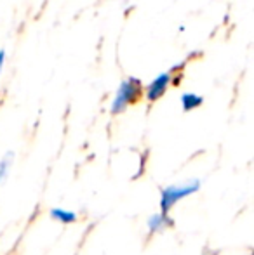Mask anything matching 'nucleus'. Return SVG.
<instances>
[{"mask_svg": "<svg viewBox=\"0 0 254 255\" xmlns=\"http://www.w3.org/2000/svg\"><path fill=\"white\" fill-rule=\"evenodd\" d=\"M143 92H145V87H143V82L139 78L136 77L124 78L115 92V98H113L112 106H110V113L112 115L124 113L129 106L136 104L143 98Z\"/></svg>", "mask_w": 254, "mask_h": 255, "instance_id": "1", "label": "nucleus"}, {"mask_svg": "<svg viewBox=\"0 0 254 255\" xmlns=\"http://www.w3.org/2000/svg\"><path fill=\"white\" fill-rule=\"evenodd\" d=\"M200 184L202 182L199 179H192L190 182L187 184H181V186H167L160 191V212L167 214L171 208L174 207L180 200L187 198V196L193 195L200 189Z\"/></svg>", "mask_w": 254, "mask_h": 255, "instance_id": "2", "label": "nucleus"}, {"mask_svg": "<svg viewBox=\"0 0 254 255\" xmlns=\"http://www.w3.org/2000/svg\"><path fill=\"white\" fill-rule=\"evenodd\" d=\"M173 85V71H164V73L157 75L152 82L145 87V99L148 103H155L169 91V87Z\"/></svg>", "mask_w": 254, "mask_h": 255, "instance_id": "3", "label": "nucleus"}, {"mask_svg": "<svg viewBox=\"0 0 254 255\" xmlns=\"http://www.w3.org/2000/svg\"><path fill=\"white\" fill-rule=\"evenodd\" d=\"M173 224H174L173 219L167 217V214H164V212L153 214L152 217L148 219V229L152 233H160V231H164L166 228H171Z\"/></svg>", "mask_w": 254, "mask_h": 255, "instance_id": "4", "label": "nucleus"}, {"mask_svg": "<svg viewBox=\"0 0 254 255\" xmlns=\"http://www.w3.org/2000/svg\"><path fill=\"white\" fill-rule=\"evenodd\" d=\"M181 108H183V111H193L197 110L199 106H202L204 103V98L199 94H195V92H185L183 96H181Z\"/></svg>", "mask_w": 254, "mask_h": 255, "instance_id": "5", "label": "nucleus"}, {"mask_svg": "<svg viewBox=\"0 0 254 255\" xmlns=\"http://www.w3.org/2000/svg\"><path fill=\"white\" fill-rule=\"evenodd\" d=\"M51 217L54 219V221L63 222V224H71V222L77 221V214L70 210H64V208H52Z\"/></svg>", "mask_w": 254, "mask_h": 255, "instance_id": "6", "label": "nucleus"}, {"mask_svg": "<svg viewBox=\"0 0 254 255\" xmlns=\"http://www.w3.org/2000/svg\"><path fill=\"white\" fill-rule=\"evenodd\" d=\"M10 160H12V153H7L5 156L0 160V184L5 181L7 172H9V167H10V163H12Z\"/></svg>", "mask_w": 254, "mask_h": 255, "instance_id": "7", "label": "nucleus"}, {"mask_svg": "<svg viewBox=\"0 0 254 255\" xmlns=\"http://www.w3.org/2000/svg\"><path fill=\"white\" fill-rule=\"evenodd\" d=\"M3 63H5V51H0V73H2Z\"/></svg>", "mask_w": 254, "mask_h": 255, "instance_id": "8", "label": "nucleus"}]
</instances>
